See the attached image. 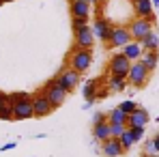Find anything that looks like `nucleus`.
<instances>
[{"label":"nucleus","mask_w":159,"mask_h":157,"mask_svg":"<svg viewBox=\"0 0 159 157\" xmlns=\"http://www.w3.org/2000/svg\"><path fill=\"white\" fill-rule=\"evenodd\" d=\"M67 67H71L78 73H86L93 67V50H78L73 45V50L69 54V65Z\"/></svg>","instance_id":"1"},{"label":"nucleus","mask_w":159,"mask_h":157,"mask_svg":"<svg viewBox=\"0 0 159 157\" xmlns=\"http://www.w3.org/2000/svg\"><path fill=\"white\" fill-rule=\"evenodd\" d=\"M127 28H129V32H131L133 41H144L151 32H155L153 30V20H146V17H133L131 22L127 24Z\"/></svg>","instance_id":"2"},{"label":"nucleus","mask_w":159,"mask_h":157,"mask_svg":"<svg viewBox=\"0 0 159 157\" xmlns=\"http://www.w3.org/2000/svg\"><path fill=\"white\" fill-rule=\"evenodd\" d=\"M151 78V71L146 69V65L142 62V60H135L131 62V69H129V76H127V82L135 86V88H144L146 86V82Z\"/></svg>","instance_id":"3"},{"label":"nucleus","mask_w":159,"mask_h":157,"mask_svg":"<svg viewBox=\"0 0 159 157\" xmlns=\"http://www.w3.org/2000/svg\"><path fill=\"white\" fill-rule=\"evenodd\" d=\"M54 80H56V84H58V86H62L67 93H73V90L78 88L80 80H82V73L73 71L71 67H62V69H60V73H58Z\"/></svg>","instance_id":"4"},{"label":"nucleus","mask_w":159,"mask_h":157,"mask_svg":"<svg viewBox=\"0 0 159 157\" xmlns=\"http://www.w3.org/2000/svg\"><path fill=\"white\" fill-rule=\"evenodd\" d=\"M129 69H131V60L125 56L123 52L114 54L110 58V65H107V71L110 76H118V78H127L129 76Z\"/></svg>","instance_id":"5"},{"label":"nucleus","mask_w":159,"mask_h":157,"mask_svg":"<svg viewBox=\"0 0 159 157\" xmlns=\"http://www.w3.org/2000/svg\"><path fill=\"white\" fill-rule=\"evenodd\" d=\"M32 108H34V118H43V116L52 114L54 110H56L54 104L48 99V95L43 90H39V93L32 95Z\"/></svg>","instance_id":"6"},{"label":"nucleus","mask_w":159,"mask_h":157,"mask_svg":"<svg viewBox=\"0 0 159 157\" xmlns=\"http://www.w3.org/2000/svg\"><path fill=\"white\" fill-rule=\"evenodd\" d=\"M43 93L48 95V99H50V101L54 104V108L62 105L65 101H67V95H69V93H67L62 86H58V84H56V80H54V78L50 80L45 86H43Z\"/></svg>","instance_id":"7"},{"label":"nucleus","mask_w":159,"mask_h":157,"mask_svg":"<svg viewBox=\"0 0 159 157\" xmlns=\"http://www.w3.org/2000/svg\"><path fill=\"white\" fill-rule=\"evenodd\" d=\"M95 30L93 26H84L75 30V48L78 50H93V45H95Z\"/></svg>","instance_id":"8"},{"label":"nucleus","mask_w":159,"mask_h":157,"mask_svg":"<svg viewBox=\"0 0 159 157\" xmlns=\"http://www.w3.org/2000/svg\"><path fill=\"white\" fill-rule=\"evenodd\" d=\"M133 41V37H131V32H129V28L127 26H114L112 28V39H110V48H125L127 43H131Z\"/></svg>","instance_id":"9"},{"label":"nucleus","mask_w":159,"mask_h":157,"mask_svg":"<svg viewBox=\"0 0 159 157\" xmlns=\"http://www.w3.org/2000/svg\"><path fill=\"white\" fill-rule=\"evenodd\" d=\"M112 22L106 20V17H101V15H97L95 17V22H93V30H95V37L97 39H101L103 43H110V39H112Z\"/></svg>","instance_id":"10"},{"label":"nucleus","mask_w":159,"mask_h":157,"mask_svg":"<svg viewBox=\"0 0 159 157\" xmlns=\"http://www.w3.org/2000/svg\"><path fill=\"white\" fill-rule=\"evenodd\" d=\"M13 118L15 121H26V118H34V108H32V97L24 99L20 104L13 105Z\"/></svg>","instance_id":"11"},{"label":"nucleus","mask_w":159,"mask_h":157,"mask_svg":"<svg viewBox=\"0 0 159 157\" xmlns=\"http://www.w3.org/2000/svg\"><path fill=\"white\" fill-rule=\"evenodd\" d=\"M101 153L106 157H120L123 153H127L120 144V138H110L106 142H101Z\"/></svg>","instance_id":"12"},{"label":"nucleus","mask_w":159,"mask_h":157,"mask_svg":"<svg viewBox=\"0 0 159 157\" xmlns=\"http://www.w3.org/2000/svg\"><path fill=\"white\" fill-rule=\"evenodd\" d=\"M69 13H71V17L88 20V17L93 15V4H88V2H80V0H71V2H69Z\"/></svg>","instance_id":"13"},{"label":"nucleus","mask_w":159,"mask_h":157,"mask_svg":"<svg viewBox=\"0 0 159 157\" xmlns=\"http://www.w3.org/2000/svg\"><path fill=\"white\" fill-rule=\"evenodd\" d=\"M133 13H135V17L155 20V15H153V2L151 0H133Z\"/></svg>","instance_id":"14"},{"label":"nucleus","mask_w":159,"mask_h":157,"mask_svg":"<svg viewBox=\"0 0 159 157\" xmlns=\"http://www.w3.org/2000/svg\"><path fill=\"white\" fill-rule=\"evenodd\" d=\"M148 112L144 110V108H138L133 114H129V121H127V127H146V123H148Z\"/></svg>","instance_id":"15"},{"label":"nucleus","mask_w":159,"mask_h":157,"mask_svg":"<svg viewBox=\"0 0 159 157\" xmlns=\"http://www.w3.org/2000/svg\"><path fill=\"white\" fill-rule=\"evenodd\" d=\"M120 52L125 54V56H127L131 62H135V60H140V58H142L144 48H142V43H140V41H131V43H127V45H125Z\"/></svg>","instance_id":"16"},{"label":"nucleus","mask_w":159,"mask_h":157,"mask_svg":"<svg viewBox=\"0 0 159 157\" xmlns=\"http://www.w3.org/2000/svg\"><path fill=\"white\" fill-rule=\"evenodd\" d=\"M93 138L97 142H106L112 138V125L110 123H99V125H93Z\"/></svg>","instance_id":"17"},{"label":"nucleus","mask_w":159,"mask_h":157,"mask_svg":"<svg viewBox=\"0 0 159 157\" xmlns=\"http://www.w3.org/2000/svg\"><path fill=\"white\" fill-rule=\"evenodd\" d=\"M97 88H99V80H88V82L84 84L82 93H84V99H86L88 105H93L97 101Z\"/></svg>","instance_id":"18"},{"label":"nucleus","mask_w":159,"mask_h":157,"mask_svg":"<svg viewBox=\"0 0 159 157\" xmlns=\"http://www.w3.org/2000/svg\"><path fill=\"white\" fill-rule=\"evenodd\" d=\"M127 78H118V76H110V78L106 80V86L110 93H123L125 88H127Z\"/></svg>","instance_id":"19"},{"label":"nucleus","mask_w":159,"mask_h":157,"mask_svg":"<svg viewBox=\"0 0 159 157\" xmlns=\"http://www.w3.org/2000/svg\"><path fill=\"white\" fill-rule=\"evenodd\" d=\"M127 121H129V114H125L120 108H114V110L107 114V123H110V125H125V127H127Z\"/></svg>","instance_id":"20"},{"label":"nucleus","mask_w":159,"mask_h":157,"mask_svg":"<svg viewBox=\"0 0 159 157\" xmlns=\"http://www.w3.org/2000/svg\"><path fill=\"white\" fill-rule=\"evenodd\" d=\"M140 60H142V62L146 65V69L153 73V71L157 69V62H159V50L157 52H146V50H144V54H142Z\"/></svg>","instance_id":"21"},{"label":"nucleus","mask_w":159,"mask_h":157,"mask_svg":"<svg viewBox=\"0 0 159 157\" xmlns=\"http://www.w3.org/2000/svg\"><path fill=\"white\" fill-rule=\"evenodd\" d=\"M142 48H144L146 52H157V50H159V37H157V32H151V35L142 41Z\"/></svg>","instance_id":"22"},{"label":"nucleus","mask_w":159,"mask_h":157,"mask_svg":"<svg viewBox=\"0 0 159 157\" xmlns=\"http://www.w3.org/2000/svg\"><path fill=\"white\" fill-rule=\"evenodd\" d=\"M157 146H155V140H144V157H157Z\"/></svg>","instance_id":"23"},{"label":"nucleus","mask_w":159,"mask_h":157,"mask_svg":"<svg viewBox=\"0 0 159 157\" xmlns=\"http://www.w3.org/2000/svg\"><path fill=\"white\" fill-rule=\"evenodd\" d=\"M120 144H123L125 151H129L133 144H135V140H133V136H131V131H129V129H125V133L120 136Z\"/></svg>","instance_id":"24"},{"label":"nucleus","mask_w":159,"mask_h":157,"mask_svg":"<svg viewBox=\"0 0 159 157\" xmlns=\"http://www.w3.org/2000/svg\"><path fill=\"white\" fill-rule=\"evenodd\" d=\"M32 95H28V93H11L9 95V105H15V104H20V101H24V99H30Z\"/></svg>","instance_id":"25"},{"label":"nucleus","mask_w":159,"mask_h":157,"mask_svg":"<svg viewBox=\"0 0 159 157\" xmlns=\"http://www.w3.org/2000/svg\"><path fill=\"white\" fill-rule=\"evenodd\" d=\"M0 121H15L13 118V105H2L0 108Z\"/></svg>","instance_id":"26"},{"label":"nucleus","mask_w":159,"mask_h":157,"mask_svg":"<svg viewBox=\"0 0 159 157\" xmlns=\"http://www.w3.org/2000/svg\"><path fill=\"white\" fill-rule=\"evenodd\" d=\"M118 108H120V110H123L125 114H133V112H135V110H138L140 105L135 104V101H131V99H127V101H123V104L118 105Z\"/></svg>","instance_id":"27"},{"label":"nucleus","mask_w":159,"mask_h":157,"mask_svg":"<svg viewBox=\"0 0 159 157\" xmlns=\"http://www.w3.org/2000/svg\"><path fill=\"white\" fill-rule=\"evenodd\" d=\"M127 129L131 131V136H133V140H135V144L144 140V133H146V131H144V127H127Z\"/></svg>","instance_id":"28"},{"label":"nucleus","mask_w":159,"mask_h":157,"mask_svg":"<svg viewBox=\"0 0 159 157\" xmlns=\"http://www.w3.org/2000/svg\"><path fill=\"white\" fill-rule=\"evenodd\" d=\"M88 26V20H82V17H71V28H73V32L80 30V28Z\"/></svg>","instance_id":"29"},{"label":"nucleus","mask_w":159,"mask_h":157,"mask_svg":"<svg viewBox=\"0 0 159 157\" xmlns=\"http://www.w3.org/2000/svg\"><path fill=\"white\" fill-rule=\"evenodd\" d=\"M106 121H107V114H103V112L93 114V125H99V123H106Z\"/></svg>","instance_id":"30"},{"label":"nucleus","mask_w":159,"mask_h":157,"mask_svg":"<svg viewBox=\"0 0 159 157\" xmlns=\"http://www.w3.org/2000/svg\"><path fill=\"white\" fill-rule=\"evenodd\" d=\"M125 125H112V138H120L123 133H125Z\"/></svg>","instance_id":"31"},{"label":"nucleus","mask_w":159,"mask_h":157,"mask_svg":"<svg viewBox=\"0 0 159 157\" xmlns=\"http://www.w3.org/2000/svg\"><path fill=\"white\" fill-rule=\"evenodd\" d=\"M7 99H9V95H7V93H2V90H0V108H2V105H7V104H9V101H7Z\"/></svg>","instance_id":"32"},{"label":"nucleus","mask_w":159,"mask_h":157,"mask_svg":"<svg viewBox=\"0 0 159 157\" xmlns=\"http://www.w3.org/2000/svg\"><path fill=\"white\" fill-rule=\"evenodd\" d=\"M11 149H15V142H7V144L0 146V151H11Z\"/></svg>","instance_id":"33"},{"label":"nucleus","mask_w":159,"mask_h":157,"mask_svg":"<svg viewBox=\"0 0 159 157\" xmlns=\"http://www.w3.org/2000/svg\"><path fill=\"white\" fill-rule=\"evenodd\" d=\"M153 140H155V146H157V153H159V133H157V136H153Z\"/></svg>","instance_id":"34"},{"label":"nucleus","mask_w":159,"mask_h":157,"mask_svg":"<svg viewBox=\"0 0 159 157\" xmlns=\"http://www.w3.org/2000/svg\"><path fill=\"white\" fill-rule=\"evenodd\" d=\"M80 2H88V4H97V0H80Z\"/></svg>","instance_id":"35"},{"label":"nucleus","mask_w":159,"mask_h":157,"mask_svg":"<svg viewBox=\"0 0 159 157\" xmlns=\"http://www.w3.org/2000/svg\"><path fill=\"white\" fill-rule=\"evenodd\" d=\"M97 4L101 7V4H107V0H97Z\"/></svg>","instance_id":"36"},{"label":"nucleus","mask_w":159,"mask_h":157,"mask_svg":"<svg viewBox=\"0 0 159 157\" xmlns=\"http://www.w3.org/2000/svg\"><path fill=\"white\" fill-rule=\"evenodd\" d=\"M153 2V7H159V0H151Z\"/></svg>","instance_id":"37"},{"label":"nucleus","mask_w":159,"mask_h":157,"mask_svg":"<svg viewBox=\"0 0 159 157\" xmlns=\"http://www.w3.org/2000/svg\"><path fill=\"white\" fill-rule=\"evenodd\" d=\"M131 2H133V0H131Z\"/></svg>","instance_id":"38"}]
</instances>
